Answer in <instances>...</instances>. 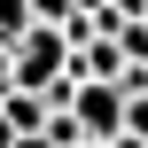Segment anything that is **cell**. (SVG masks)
<instances>
[{"mask_svg": "<svg viewBox=\"0 0 148 148\" xmlns=\"http://www.w3.org/2000/svg\"><path fill=\"white\" fill-rule=\"evenodd\" d=\"M62 117L78 125V148H86V140H94V148H109L117 133H125V94H117V86H78Z\"/></svg>", "mask_w": 148, "mask_h": 148, "instance_id": "6da1fadb", "label": "cell"}, {"mask_svg": "<svg viewBox=\"0 0 148 148\" xmlns=\"http://www.w3.org/2000/svg\"><path fill=\"white\" fill-rule=\"evenodd\" d=\"M31 31V0H0V47H16Z\"/></svg>", "mask_w": 148, "mask_h": 148, "instance_id": "7a4b0ae2", "label": "cell"}, {"mask_svg": "<svg viewBox=\"0 0 148 148\" xmlns=\"http://www.w3.org/2000/svg\"><path fill=\"white\" fill-rule=\"evenodd\" d=\"M31 23H47V31H62V23H70V0H31Z\"/></svg>", "mask_w": 148, "mask_h": 148, "instance_id": "3957f363", "label": "cell"}, {"mask_svg": "<svg viewBox=\"0 0 148 148\" xmlns=\"http://www.w3.org/2000/svg\"><path fill=\"white\" fill-rule=\"evenodd\" d=\"M125 133L148 140V94H125Z\"/></svg>", "mask_w": 148, "mask_h": 148, "instance_id": "277c9868", "label": "cell"}, {"mask_svg": "<svg viewBox=\"0 0 148 148\" xmlns=\"http://www.w3.org/2000/svg\"><path fill=\"white\" fill-rule=\"evenodd\" d=\"M8 148H55V140H47V133H23V140H8Z\"/></svg>", "mask_w": 148, "mask_h": 148, "instance_id": "5b68a950", "label": "cell"}, {"mask_svg": "<svg viewBox=\"0 0 148 148\" xmlns=\"http://www.w3.org/2000/svg\"><path fill=\"white\" fill-rule=\"evenodd\" d=\"M0 94H8V47H0Z\"/></svg>", "mask_w": 148, "mask_h": 148, "instance_id": "8992f818", "label": "cell"}, {"mask_svg": "<svg viewBox=\"0 0 148 148\" xmlns=\"http://www.w3.org/2000/svg\"><path fill=\"white\" fill-rule=\"evenodd\" d=\"M0 148H8V125H0Z\"/></svg>", "mask_w": 148, "mask_h": 148, "instance_id": "52a82bcc", "label": "cell"}]
</instances>
